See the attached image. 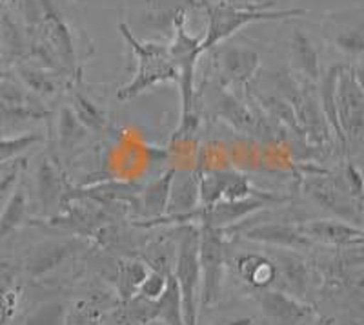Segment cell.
Segmentation results:
<instances>
[{
    "instance_id": "cell-32",
    "label": "cell",
    "mask_w": 364,
    "mask_h": 325,
    "mask_svg": "<svg viewBox=\"0 0 364 325\" xmlns=\"http://www.w3.org/2000/svg\"><path fill=\"white\" fill-rule=\"evenodd\" d=\"M60 305H51V307H42L31 321H28V325H55L58 324V314H60Z\"/></svg>"
},
{
    "instance_id": "cell-24",
    "label": "cell",
    "mask_w": 364,
    "mask_h": 325,
    "mask_svg": "<svg viewBox=\"0 0 364 325\" xmlns=\"http://www.w3.org/2000/svg\"><path fill=\"white\" fill-rule=\"evenodd\" d=\"M0 46H2V51L11 57L15 55L22 53V46H24V42H22L21 31L8 17L4 15L2 22H0Z\"/></svg>"
},
{
    "instance_id": "cell-3",
    "label": "cell",
    "mask_w": 364,
    "mask_h": 325,
    "mask_svg": "<svg viewBox=\"0 0 364 325\" xmlns=\"http://www.w3.org/2000/svg\"><path fill=\"white\" fill-rule=\"evenodd\" d=\"M199 238L200 232L190 227L182 232L178 243L177 269L175 282L181 292L182 320L184 325H197V309H199L200 292V265H199Z\"/></svg>"
},
{
    "instance_id": "cell-36",
    "label": "cell",
    "mask_w": 364,
    "mask_h": 325,
    "mask_svg": "<svg viewBox=\"0 0 364 325\" xmlns=\"http://www.w3.org/2000/svg\"><path fill=\"white\" fill-rule=\"evenodd\" d=\"M4 77H8V76H6V71L0 68V79H4Z\"/></svg>"
},
{
    "instance_id": "cell-16",
    "label": "cell",
    "mask_w": 364,
    "mask_h": 325,
    "mask_svg": "<svg viewBox=\"0 0 364 325\" xmlns=\"http://www.w3.org/2000/svg\"><path fill=\"white\" fill-rule=\"evenodd\" d=\"M175 172H168L161 177V180L155 181L151 187L146 190L144 194V207L149 214H162L164 210H168V201H170V188L171 181H173Z\"/></svg>"
},
{
    "instance_id": "cell-2",
    "label": "cell",
    "mask_w": 364,
    "mask_h": 325,
    "mask_svg": "<svg viewBox=\"0 0 364 325\" xmlns=\"http://www.w3.org/2000/svg\"><path fill=\"white\" fill-rule=\"evenodd\" d=\"M120 33L132 48L133 55L136 57L135 77L126 86H122L117 93L120 100L133 99L141 96L146 90H151L157 84L177 81V66L171 58L168 46H162L157 42H142L132 35L126 24L119 26Z\"/></svg>"
},
{
    "instance_id": "cell-29",
    "label": "cell",
    "mask_w": 364,
    "mask_h": 325,
    "mask_svg": "<svg viewBox=\"0 0 364 325\" xmlns=\"http://www.w3.org/2000/svg\"><path fill=\"white\" fill-rule=\"evenodd\" d=\"M0 103H4V105H28V97L18 84L4 77V79H0Z\"/></svg>"
},
{
    "instance_id": "cell-30",
    "label": "cell",
    "mask_w": 364,
    "mask_h": 325,
    "mask_svg": "<svg viewBox=\"0 0 364 325\" xmlns=\"http://www.w3.org/2000/svg\"><path fill=\"white\" fill-rule=\"evenodd\" d=\"M166 282H168V274H162V272H154V274H148V278L144 279V284L141 285V294L148 300H157L166 289Z\"/></svg>"
},
{
    "instance_id": "cell-26",
    "label": "cell",
    "mask_w": 364,
    "mask_h": 325,
    "mask_svg": "<svg viewBox=\"0 0 364 325\" xmlns=\"http://www.w3.org/2000/svg\"><path fill=\"white\" fill-rule=\"evenodd\" d=\"M282 271H284V278L288 279V284L294 291H302L306 285V272L302 263L297 262L294 256H284L282 258Z\"/></svg>"
},
{
    "instance_id": "cell-17",
    "label": "cell",
    "mask_w": 364,
    "mask_h": 325,
    "mask_svg": "<svg viewBox=\"0 0 364 325\" xmlns=\"http://www.w3.org/2000/svg\"><path fill=\"white\" fill-rule=\"evenodd\" d=\"M18 76H21V79L24 81L26 86H28L31 92L38 93V96L50 97L58 92L57 79H55L53 76H50V73H46L44 70L21 66L18 68Z\"/></svg>"
},
{
    "instance_id": "cell-28",
    "label": "cell",
    "mask_w": 364,
    "mask_h": 325,
    "mask_svg": "<svg viewBox=\"0 0 364 325\" xmlns=\"http://www.w3.org/2000/svg\"><path fill=\"white\" fill-rule=\"evenodd\" d=\"M224 115L230 119L232 123H235L237 126H242V128H250L252 126V117H250L248 110L242 108L239 100H235L233 97H224Z\"/></svg>"
},
{
    "instance_id": "cell-19",
    "label": "cell",
    "mask_w": 364,
    "mask_h": 325,
    "mask_svg": "<svg viewBox=\"0 0 364 325\" xmlns=\"http://www.w3.org/2000/svg\"><path fill=\"white\" fill-rule=\"evenodd\" d=\"M73 113L75 117L86 126V130H100L106 125V117H104L102 110L97 105H93L87 97L82 93H75L73 96Z\"/></svg>"
},
{
    "instance_id": "cell-23",
    "label": "cell",
    "mask_w": 364,
    "mask_h": 325,
    "mask_svg": "<svg viewBox=\"0 0 364 325\" xmlns=\"http://www.w3.org/2000/svg\"><path fill=\"white\" fill-rule=\"evenodd\" d=\"M24 214H26V194L22 190H17L11 196L9 203L6 205L2 216H0V239L4 238V236H8L15 227L21 225Z\"/></svg>"
},
{
    "instance_id": "cell-20",
    "label": "cell",
    "mask_w": 364,
    "mask_h": 325,
    "mask_svg": "<svg viewBox=\"0 0 364 325\" xmlns=\"http://www.w3.org/2000/svg\"><path fill=\"white\" fill-rule=\"evenodd\" d=\"M235 174H228V172H220V174H211L208 177H203L199 183V196L204 201L206 207L219 203L220 196H223L230 183L233 181Z\"/></svg>"
},
{
    "instance_id": "cell-5",
    "label": "cell",
    "mask_w": 364,
    "mask_h": 325,
    "mask_svg": "<svg viewBox=\"0 0 364 325\" xmlns=\"http://www.w3.org/2000/svg\"><path fill=\"white\" fill-rule=\"evenodd\" d=\"M199 265H200V304L211 307L220 296L224 269V245L219 229L204 225L199 238Z\"/></svg>"
},
{
    "instance_id": "cell-14",
    "label": "cell",
    "mask_w": 364,
    "mask_h": 325,
    "mask_svg": "<svg viewBox=\"0 0 364 325\" xmlns=\"http://www.w3.org/2000/svg\"><path fill=\"white\" fill-rule=\"evenodd\" d=\"M291 57L299 70L311 81H317L321 76V68H318V53L310 42V38L297 29L291 37Z\"/></svg>"
},
{
    "instance_id": "cell-11",
    "label": "cell",
    "mask_w": 364,
    "mask_h": 325,
    "mask_svg": "<svg viewBox=\"0 0 364 325\" xmlns=\"http://www.w3.org/2000/svg\"><path fill=\"white\" fill-rule=\"evenodd\" d=\"M259 68V55L248 48H226L220 53V71L228 83L246 84Z\"/></svg>"
},
{
    "instance_id": "cell-33",
    "label": "cell",
    "mask_w": 364,
    "mask_h": 325,
    "mask_svg": "<svg viewBox=\"0 0 364 325\" xmlns=\"http://www.w3.org/2000/svg\"><path fill=\"white\" fill-rule=\"evenodd\" d=\"M346 175H348V183H350V188H352V194L353 197H357V201H359L360 205V197H363V180H360V172L357 170L355 167H348L346 170Z\"/></svg>"
},
{
    "instance_id": "cell-37",
    "label": "cell",
    "mask_w": 364,
    "mask_h": 325,
    "mask_svg": "<svg viewBox=\"0 0 364 325\" xmlns=\"http://www.w3.org/2000/svg\"><path fill=\"white\" fill-rule=\"evenodd\" d=\"M164 325H166V324H164Z\"/></svg>"
},
{
    "instance_id": "cell-15",
    "label": "cell",
    "mask_w": 364,
    "mask_h": 325,
    "mask_svg": "<svg viewBox=\"0 0 364 325\" xmlns=\"http://www.w3.org/2000/svg\"><path fill=\"white\" fill-rule=\"evenodd\" d=\"M239 272L253 287H268L277 276V269L262 256H245L239 259Z\"/></svg>"
},
{
    "instance_id": "cell-13",
    "label": "cell",
    "mask_w": 364,
    "mask_h": 325,
    "mask_svg": "<svg viewBox=\"0 0 364 325\" xmlns=\"http://www.w3.org/2000/svg\"><path fill=\"white\" fill-rule=\"evenodd\" d=\"M245 238L252 239V242L268 243V245L290 247V249L308 247L311 243V239H308L299 229L284 225H259L253 229H246Z\"/></svg>"
},
{
    "instance_id": "cell-22",
    "label": "cell",
    "mask_w": 364,
    "mask_h": 325,
    "mask_svg": "<svg viewBox=\"0 0 364 325\" xmlns=\"http://www.w3.org/2000/svg\"><path fill=\"white\" fill-rule=\"evenodd\" d=\"M148 278V271L142 263L133 262L124 265L120 269V282H119V291L122 294V300L129 301L132 296L136 292V289H141L144 284V279Z\"/></svg>"
},
{
    "instance_id": "cell-31",
    "label": "cell",
    "mask_w": 364,
    "mask_h": 325,
    "mask_svg": "<svg viewBox=\"0 0 364 325\" xmlns=\"http://www.w3.org/2000/svg\"><path fill=\"white\" fill-rule=\"evenodd\" d=\"M337 44H339L343 50L350 51V53H360L364 48V41H363V33H360V29H350V31H344L337 37Z\"/></svg>"
},
{
    "instance_id": "cell-1",
    "label": "cell",
    "mask_w": 364,
    "mask_h": 325,
    "mask_svg": "<svg viewBox=\"0 0 364 325\" xmlns=\"http://www.w3.org/2000/svg\"><path fill=\"white\" fill-rule=\"evenodd\" d=\"M200 8L206 11L208 29L203 35L199 44V51L211 50L219 42L226 41L230 35L237 33L240 28L253 22L281 21L304 15V9H269V2L262 4H239L232 0H203Z\"/></svg>"
},
{
    "instance_id": "cell-27",
    "label": "cell",
    "mask_w": 364,
    "mask_h": 325,
    "mask_svg": "<svg viewBox=\"0 0 364 325\" xmlns=\"http://www.w3.org/2000/svg\"><path fill=\"white\" fill-rule=\"evenodd\" d=\"M38 141H41V135L38 134L21 135V138L15 139H0V161L17 155L18 152L26 150V148H29V146Z\"/></svg>"
},
{
    "instance_id": "cell-6",
    "label": "cell",
    "mask_w": 364,
    "mask_h": 325,
    "mask_svg": "<svg viewBox=\"0 0 364 325\" xmlns=\"http://www.w3.org/2000/svg\"><path fill=\"white\" fill-rule=\"evenodd\" d=\"M38 24L42 28V42L50 48V51L55 55L60 68L73 70L75 46L71 29L46 0H42V8L41 13H38Z\"/></svg>"
},
{
    "instance_id": "cell-35",
    "label": "cell",
    "mask_w": 364,
    "mask_h": 325,
    "mask_svg": "<svg viewBox=\"0 0 364 325\" xmlns=\"http://www.w3.org/2000/svg\"><path fill=\"white\" fill-rule=\"evenodd\" d=\"M215 325H253V320H250V318H239V320L223 321V324H215Z\"/></svg>"
},
{
    "instance_id": "cell-12",
    "label": "cell",
    "mask_w": 364,
    "mask_h": 325,
    "mask_svg": "<svg viewBox=\"0 0 364 325\" xmlns=\"http://www.w3.org/2000/svg\"><path fill=\"white\" fill-rule=\"evenodd\" d=\"M199 183L200 177L193 172H184V174H175L170 188V201H168V210L175 216H184L195 209L199 201Z\"/></svg>"
},
{
    "instance_id": "cell-10",
    "label": "cell",
    "mask_w": 364,
    "mask_h": 325,
    "mask_svg": "<svg viewBox=\"0 0 364 325\" xmlns=\"http://www.w3.org/2000/svg\"><path fill=\"white\" fill-rule=\"evenodd\" d=\"M264 200H233L226 201V203H215L211 207H204L203 212H197L195 216L197 220L204 221V225L219 229V227L230 225L233 221L240 220V217L248 216L253 210L264 207Z\"/></svg>"
},
{
    "instance_id": "cell-8",
    "label": "cell",
    "mask_w": 364,
    "mask_h": 325,
    "mask_svg": "<svg viewBox=\"0 0 364 325\" xmlns=\"http://www.w3.org/2000/svg\"><path fill=\"white\" fill-rule=\"evenodd\" d=\"M308 239L331 243V245H357L363 243V230L360 227L348 225L343 221L333 220H314L306 225L299 227Z\"/></svg>"
},
{
    "instance_id": "cell-4",
    "label": "cell",
    "mask_w": 364,
    "mask_h": 325,
    "mask_svg": "<svg viewBox=\"0 0 364 325\" xmlns=\"http://www.w3.org/2000/svg\"><path fill=\"white\" fill-rule=\"evenodd\" d=\"M333 100L343 141L360 138L364 128V92L360 76L353 68L341 66Z\"/></svg>"
},
{
    "instance_id": "cell-34",
    "label": "cell",
    "mask_w": 364,
    "mask_h": 325,
    "mask_svg": "<svg viewBox=\"0 0 364 325\" xmlns=\"http://www.w3.org/2000/svg\"><path fill=\"white\" fill-rule=\"evenodd\" d=\"M18 180V167H11L6 174L0 175V200L11 190V187L17 183Z\"/></svg>"
},
{
    "instance_id": "cell-25",
    "label": "cell",
    "mask_w": 364,
    "mask_h": 325,
    "mask_svg": "<svg viewBox=\"0 0 364 325\" xmlns=\"http://www.w3.org/2000/svg\"><path fill=\"white\" fill-rule=\"evenodd\" d=\"M38 190L46 205H51L58 200V177L51 168L50 161H42L41 174H38Z\"/></svg>"
},
{
    "instance_id": "cell-21",
    "label": "cell",
    "mask_w": 364,
    "mask_h": 325,
    "mask_svg": "<svg viewBox=\"0 0 364 325\" xmlns=\"http://www.w3.org/2000/svg\"><path fill=\"white\" fill-rule=\"evenodd\" d=\"M48 113L29 105H4L0 103V126H15L21 123L44 119Z\"/></svg>"
},
{
    "instance_id": "cell-7",
    "label": "cell",
    "mask_w": 364,
    "mask_h": 325,
    "mask_svg": "<svg viewBox=\"0 0 364 325\" xmlns=\"http://www.w3.org/2000/svg\"><path fill=\"white\" fill-rule=\"evenodd\" d=\"M129 4L139 6V19L142 26L166 29L173 28L177 17L186 15L188 9L200 8L203 0H133Z\"/></svg>"
},
{
    "instance_id": "cell-9",
    "label": "cell",
    "mask_w": 364,
    "mask_h": 325,
    "mask_svg": "<svg viewBox=\"0 0 364 325\" xmlns=\"http://www.w3.org/2000/svg\"><path fill=\"white\" fill-rule=\"evenodd\" d=\"M262 311L282 325H295L310 316V307L282 291H266L261 298Z\"/></svg>"
},
{
    "instance_id": "cell-18",
    "label": "cell",
    "mask_w": 364,
    "mask_h": 325,
    "mask_svg": "<svg viewBox=\"0 0 364 325\" xmlns=\"http://www.w3.org/2000/svg\"><path fill=\"white\" fill-rule=\"evenodd\" d=\"M87 134L86 126L75 117L73 110L71 108H63L60 113V121H58V138H60V145L63 148H73L77 143H80L84 139V135Z\"/></svg>"
}]
</instances>
